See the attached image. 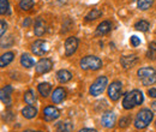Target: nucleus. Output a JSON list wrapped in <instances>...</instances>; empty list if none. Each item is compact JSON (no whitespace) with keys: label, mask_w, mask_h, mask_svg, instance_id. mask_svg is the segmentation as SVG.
Wrapping results in <instances>:
<instances>
[{"label":"nucleus","mask_w":156,"mask_h":132,"mask_svg":"<svg viewBox=\"0 0 156 132\" xmlns=\"http://www.w3.org/2000/svg\"><path fill=\"white\" fill-rule=\"evenodd\" d=\"M107 83H108L107 77H105V76L98 77V79L93 83V85L90 87V90H89V91H90V95H93V96H98V95H101L103 93V90L106 89Z\"/></svg>","instance_id":"39448f33"},{"label":"nucleus","mask_w":156,"mask_h":132,"mask_svg":"<svg viewBox=\"0 0 156 132\" xmlns=\"http://www.w3.org/2000/svg\"><path fill=\"white\" fill-rule=\"evenodd\" d=\"M52 66H53L52 60L44 58V59H41L39 62L36 64L35 69H36V72H37V73L42 75V73H47L48 71H51V70H52Z\"/></svg>","instance_id":"6e6552de"},{"label":"nucleus","mask_w":156,"mask_h":132,"mask_svg":"<svg viewBox=\"0 0 156 132\" xmlns=\"http://www.w3.org/2000/svg\"><path fill=\"white\" fill-rule=\"evenodd\" d=\"M34 6V0H20V7L24 11L30 10Z\"/></svg>","instance_id":"a878e982"},{"label":"nucleus","mask_w":156,"mask_h":132,"mask_svg":"<svg viewBox=\"0 0 156 132\" xmlns=\"http://www.w3.org/2000/svg\"><path fill=\"white\" fill-rule=\"evenodd\" d=\"M135 28H136L137 30H139V31H148L150 25H149V23L147 20H139L138 23H136Z\"/></svg>","instance_id":"bb28decb"},{"label":"nucleus","mask_w":156,"mask_h":132,"mask_svg":"<svg viewBox=\"0 0 156 132\" xmlns=\"http://www.w3.org/2000/svg\"><path fill=\"white\" fill-rule=\"evenodd\" d=\"M102 66V60L95 55H88L80 60V67L83 70H98Z\"/></svg>","instance_id":"20e7f679"},{"label":"nucleus","mask_w":156,"mask_h":132,"mask_svg":"<svg viewBox=\"0 0 156 132\" xmlns=\"http://www.w3.org/2000/svg\"><path fill=\"white\" fill-rule=\"evenodd\" d=\"M137 1H138V0H137Z\"/></svg>","instance_id":"58836bf2"},{"label":"nucleus","mask_w":156,"mask_h":132,"mask_svg":"<svg viewBox=\"0 0 156 132\" xmlns=\"http://www.w3.org/2000/svg\"><path fill=\"white\" fill-rule=\"evenodd\" d=\"M24 100L29 106H34L36 103V95L33 90H28L24 95Z\"/></svg>","instance_id":"412c9836"},{"label":"nucleus","mask_w":156,"mask_h":132,"mask_svg":"<svg viewBox=\"0 0 156 132\" xmlns=\"http://www.w3.org/2000/svg\"><path fill=\"white\" fill-rule=\"evenodd\" d=\"M51 90H52V87L49 83H41L39 85V93L43 97H47L48 95L51 94Z\"/></svg>","instance_id":"4be33fe9"},{"label":"nucleus","mask_w":156,"mask_h":132,"mask_svg":"<svg viewBox=\"0 0 156 132\" xmlns=\"http://www.w3.org/2000/svg\"><path fill=\"white\" fill-rule=\"evenodd\" d=\"M137 61V57L136 55H125L120 59V62H121V66L124 69H129L131 67L135 62Z\"/></svg>","instance_id":"dca6fc26"},{"label":"nucleus","mask_w":156,"mask_h":132,"mask_svg":"<svg viewBox=\"0 0 156 132\" xmlns=\"http://www.w3.org/2000/svg\"><path fill=\"white\" fill-rule=\"evenodd\" d=\"M143 94L139 90H133L131 93L125 95L124 100H122V106L125 109H131L133 107H136L138 105H140L143 102Z\"/></svg>","instance_id":"f257e3e1"},{"label":"nucleus","mask_w":156,"mask_h":132,"mask_svg":"<svg viewBox=\"0 0 156 132\" xmlns=\"http://www.w3.org/2000/svg\"><path fill=\"white\" fill-rule=\"evenodd\" d=\"M153 116L154 114L153 112H150V109H142L140 112H138L136 116V120H135V126L137 129H145L150 121L153 120Z\"/></svg>","instance_id":"7ed1b4c3"},{"label":"nucleus","mask_w":156,"mask_h":132,"mask_svg":"<svg viewBox=\"0 0 156 132\" xmlns=\"http://www.w3.org/2000/svg\"><path fill=\"white\" fill-rule=\"evenodd\" d=\"M79 132H98L96 130H93V129H83V130H80Z\"/></svg>","instance_id":"72a5a7b5"},{"label":"nucleus","mask_w":156,"mask_h":132,"mask_svg":"<svg viewBox=\"0 0 156 132\" xmlns=\"http://www.w3.org/2000/svg\"><path fill=\"white\" fill-rule=\"evenodd\" d=\"M22 114H23V116L27 118V119H33V118L36 116L37 109H36L34 106H27L25 108L22 109Z\"/></svg>","instance_id":"f3484780"},{"label":"nucleus","mask_w":156,"mask_h":132,"mask_svg":"<svg viewBox=\"0 0 156 132\" xmlns=\"http://www.w3.org/2000/svg\"><path fill=\"white\" fill-rule=\"evenodd\" d=\"M6 28H7V24H6V22H5V20H1V31H0L1 36H4V35H5Z\"/></svg>","instance_id":"2f4dec72"},{"label":"nucleus","mask_w":156,"mask_h":132,"mask_svg":"<svg viewBox=\"0 0 156 132\" xmlns=\"http://www.w3.org/2000/svg\"><path fill=\"white\" fill-rule=\"evenodd\" d=\"M12 60H13V53H12V52H7V53H5V54L1 55V59H0V66H1V67H5V66L9 65Z\"/></svg>","instance_id":"aec40b11"},{"label":"nucleus","mask_w":156,"mask_h":132,"mask_svg":"<svg viewBox=\"0 0 156 132\" xmlns=\"http://www.w3.org/2000/svg\"><path fill=\"white\" fill-rule=\"evenodd\" d=\"M59 115H60V112H59L58 108L54 107V106H48V107H46L43 109V118L47 121H53V120L58 119Z\"/></svg>","instance_id":"9d476101"},{"label":"nucleus","mask_w":156,"mask_h":132,"mask_svg":"<svg viewBox=\"0 0 156 132\" xmlns=\"http://www.w3.org/2000/svg\"><path fill=\"white\" fill-rule=\"evenodd\" d=\"M34 33L37 36H42L46 33V24L42 18H37L35 22V28H34Z\"/></svg>","instance_id":"4468645a"},{"label":"nucleus","mask_w":156,"mask_h":132,"mask_svg":"<svg viewBox=\"0 0 156 132\" xmlns=\"http://www.w3.org/2000/svg\"><path fill=\"white\" fill-rule=\"evenodd\" d=\"M101 123L107 129L113 127L114 124H115V114L113 113V112H106V113H103L102 118H101Z\"/></svg>","instance_id":"9b49d317"},{"label":"nucleus","mask_w":156,"mask_h":132,"mask_svg":"<svg viewBox=\"0 0 156 132\" xmlns=\"http://www.w3.org/2000/svg\"><path fill=\"white\" fill-rule=\"evenodd\" d=\"M57 78H58V80L60 83H67L69 80H71L72 75L67 70H60V71H58V73H57Z\"/></svg>","instance_id":"a211bd4d"},{"label":"nucleus","mask_w":156,"mask_h":132,"mask_svg":"<svg viewBox=\"0 0 156 132\" xmlns=\"http://www.w3.org/2000/svg\"><path fill=\"white\" fill-rule=\"evenodd\" d=\"M31 51L34 54L36 55H44L47 52H48V46H47V42L42 41V40H37L33 43L31 46Z\"/></svg>","instance_id":"0eeeda50"},{"label":"nucleus","mask_w":156,"mask_h":132,"mask_svg":"<svg viewBox=\"0 0 156 132\" xmlns=\"http://www.w3.org/2000/svg\"><path fill=\"white\" fill-rule=\"evenodd\" d=\"M20 64H22L24 67L30 69V67H33V66H34V64H35V62H34V60L29 57L28 54H23V55L20 57Z\"/></svg>","instance_id":"5701e85b"},{"label":"nucleus","mask_w":156,"mask_h":132,"mask_svg":"<svg viewBox=\"0 0 156 132\" xmlns=\"http://www.w3.org/2000/svg\"><path fill=\"white\" fill-rule=\"evenodd\" d=\"M155 126H156V121H155Z\"/></svg>","instance_id":"4c0bfd02"},{"label":"nucleus","mask_w":156,"mask_h":132,"mask_svg":"<svg viewBox=\"0 0 156 132\" xmlns=\"http://www.w3.org/2000/svg\"><path fill=\"white\" fill-rule=\"evenodd\" d=\"M151 108H153L154 111H156V101H154V102L151 103Z\"/></svg>","instance_id":"c9c22d12"},{"label":"nucleus","mask_w":156,"mask_h":132,"mask_svg":"<svg viewBox=\"0 0 156 132\" xmlns=\"http://www.w3.org/2000/svg\"><path fill=\"white\" fill-rule=\"evenodd\" d=\"M138 77L143 85H153L156 83V71L153 67H140L138 70Z\"/></svg>","instance_id":"f03ea898"},{"label":"nucleus","mask_w":156,"mask_h":132,"mask_svg":"<svg viewBox=\"0 0 156 132\" xmlns=\"http://www.w3.org/2000/svg\"><path fill=\"white\" fill-rule=\"evenodd\" d=\"M23 24H24L25 27H28V25L30 24V19H29V18H27V20H24V23H23Z\"/></svg>","instance_id":"f704fd0d"},{"label":"nucleus","mask_w":156,"mask_h":132,"mask_svg":"<svg viewBox=\"0 0 156 132\" xmlns=\"http://www.w3.org/2000/svg\"><path fill=\"white\" fill-rule=\"evenodd\" d=\"M101 15H102V12H101L100 10H98V9H94V10H91V11H90V12L87 15L85 19H87V20H94V19L98 18Z\"/></svg>","instance_id":"cd10ccee"},{"label":"nucleus","mask_w":156,"mask_h":132,"mask_svg":"<svg viewBox=\"0 0 156 132\" xmlns=\"http://www.w3.org/2000/svg\"><path fill=\"white\" fill-rule=\"evenodd\" d=\"M147 57L151 60H156V42H151L149 45L148 52H147Z\"/></svg>","instance_id":"b1692460"},{"label":"nucleus","mask_w":156,"mask_h":132,"mask_svg":"<svg viewBox=\"0 0 156 132\" xmlns=\"http://www.w3.org/2000/svg\"><path fill=\"white\" fill-rule=\"evenodd\" d=\"M11 94H12V87L11 85L4 87L0 91V98H1L2 103L6 105L7 107L11 106Z\"/></svg>","instance_id":"f8f14e48"},{"label":"nucleus","mask_w":156,"mask_h":132,"mask_svg":"<svg viewBox=\"0 0 156 132\" xmlns=\"http://www.w3.org/2000/svg\"><path fill=\"white\" fill-rule=\"evenodd\" d=\"M77 47H78V40L73 36L69 37L66 40L65 42V55L66 57H70L76 51H77Z\"/></svg>","instance_id":"1a4fd4ad"},{"label":"nucleus","mask_w":156,"mask_h":132,"mask_svg":"<svg viewBox=\"0 0 156 132\" xmlns=\"http://www.w3.org/2000/svg\"><path fill=\"white\" fill-rule=\"evenodd\" d=\"M73 130V125L67 121H61L57 125V132H71Z\"/></svg>","instance_id":"6ab92c4d"},{"label":"nucleus","mask_w":156,"mask_h":132,"mask_svg":"<svg viewBox=\"0 0 156 132\" xmlns=\"http://www.w3.org/2000/svg\"><path fill=\"white\" fill-rule=\"evenodd\" d=\"M111 29H112V24L108 20H105V22H102V23L98 24L96 35H106L107 33L111 31Z\"/></svg>","instance_id":"2eb2a0df"},{"label":"nucleus","mask_w":156,"mask_h":132,"mask_svg":"<svg viewBox=\"0 0 156 132\" xmlns=\"http://www.w3.org/2000/svg\"><path fill=\"white\" fill-rule=\"evenodd\" d=\"M130 118L129 116H122L121 119H120V123H119V125H120V127H126L129 124H130Z\"/></svg>","instance_id":"c756f323"},{"label":"nucleus","mask_w":156,"mask_h":132,"mask_svg":"<svg viewBox=\"0 0 156 132\" xmlns=\"http://www.w3.org/2000/svg\"><path fill=\"white\" fill-rule=\"evenodd\" d=\"M148 94H149V96H151V97H156V88L149 89L148 90Z\"/></svg>","instance_id":"473e14b6"},{"label":"nucleus","mask_w":156,"mask_h":132,"mask_svg":"<svg viewBox=\"0 0 156 132\" xmlns=\"http://www.w3.org/2000/svg\"><path fill=\"white\" fill-rule=\"evenodd\" d=\"M65 97H66V91L62 88H58L54 90V93L52 95V101L54 103H60L65 100Z\"/></svg>","instance_id":"ddd939ff"},{"label":"nucleus","mask_w":156,"mask_h":132,"mask_svg":"<svg viewBox=\"0 0 156 132\" xmlns=\"http://www.w3.org/2000/svg\"><path fill=\"white\" fill-rule=\"evenodd\" d=\"M121 89H122V84L120 82H113L109 88H108V96L112 101H118L120 95H121Z\"/></svg>","instance_id":"423d86ee"},{"label":"nucleus","mask_w":156,"mask_h":132,"mask_svg":"<svg viewBox=\"0 0 156 132\" xmlns=\"http://www.w3.org/2000/svg\"><path fill=\"white\" fill-rule=\"evenodd\" d=\"M9 12V1L7 0H0V13L5 15Z\"/></svg>","instance_id":"c85d7f7f"},{"label":"nucleus","mask_w":156,"mask_h":132,"mask_svg":"<svg viewBox=\"0 0 156 132\" xmlns=\"http://www.w3.org/2000/svg\"><path fill=\"white\" fill-rule=\"evenodd\" d=\"M153 2H154V0H138L137 5L140 10H148L153 5Z\"/></svg>","instance_id":"393cba45"},{"label":"nucleus","mask_w":156,"mask_h":132,"mask_svg":"<svg viewBox=\"0 0 156 132\" xmlns=\"http://www.w3.org/2000/svg\"><path fill=\"white\" fill-rule=\"evenodd\" d=\"M24 132H41V131H30V130H28V131H24Z\"/></svg>","instance_id":"e433bc0d"},{"label":"nucleus","mask_w":156,"mask_h":132,"mask_svg":"<svg viewBox=\"0 0 156 132\" xmlns=\"http://www.w3.org/2000/svg\"><path fill=\"white\" fill-rule=\"evenodd\" d=\"M131 45H132L133 47L139 46V45H140V40H139V37H137V36H132V37H131Z\"/></svg>","instance_id":"7c9ffc66"}]
</instances>
